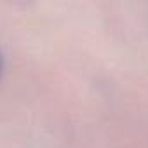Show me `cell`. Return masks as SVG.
I'll use <instances>...</instances> for the list:
<instances>
[{"instance_id":"6da1fadb","label":"cell","mask_w":148,"mask_h":148,"mask_svg":"<svg viewBox=\"0 0 148 148\" xmlns=\"http://www.w3.org/2000/svg\"><path fill=\"white\" fill-rule=\"evenodd\" d=\"M2 68H4V59H2V52H0V75H2Z\"/></svg>"}]
</instances>
